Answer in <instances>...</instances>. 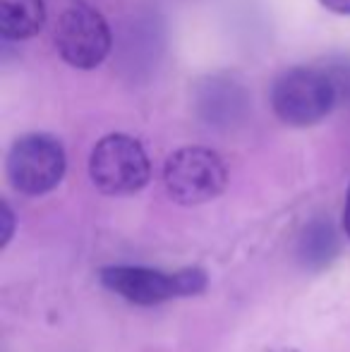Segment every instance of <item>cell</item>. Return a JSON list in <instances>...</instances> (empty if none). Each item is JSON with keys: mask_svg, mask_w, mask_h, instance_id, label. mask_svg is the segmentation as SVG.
I'll list each match as a JSON object with an SVG mask.
<instances>
[{"mask_svg": "<svg viewBox=\"0 0 350 352\" xmlns=\"http://www.w3.org/2000/svg\"><path fill=\"white\" fill-rule=\"evenodd\" d=\"M336 91L322 67H288L271 84V108L290 127H312L336 106Z\"/></svg>", "mask_w": 350, "mask_h": 352, "instance_id": "cell-1", "label": "cell"}, {"mask_svg": "<svg viewBox=\"0 0 350 352\" xmlns=\"http://www.w3.org/2000/svg\"><path fill=\"white\" fill-rule=\"evenodd\" d=\"M89 177L108 197H125L144 190L151 163L144 146L130 135H108L96 142L89 156Z\"/></svg>", "mask_w": 350, "mask_h": 352, "instance_id": "cell-2", "label": "cell"}, {"mask_svg": "<svg viewBox=\"0 0 350 352\" xmlns=\"http://www.w3.org/2000/svg\"><path fill=\"white\" fill-rule=\"evenodd\" d=\"M103 287L120 295L132 305L151 307L175 297L199 295L206 287V274L201 269H182L175 274L146 269V266H106L98 274Z\"/></svg>", "mask_w": 350, "mask_h": 352, "instance_id": "cell-3", "label": "cell"}, {"mask_svg": "<svg viewBox=\"0 0 350 352\" xmlns=\"http://www.w3.org/2000/svg\"><path fill=\"white\" fill-rule=\"evenodd\" d=\"M164 185L173 201L197 206L211 201L228 185V168L216 151L206 146H182L164 166Z\"/></svg>", "mask_w": 350, "mask_h": 352, "instance_id": "cell-4", "label": "cell"}, {"mask_svg": "<svg viewBox=\"0 0 350 352\" xmlns=\"http://www.w3.org/2000/svg\"><path fill=\"white\" fill-rule=\"evenodd\" d=\"M5 168L14 190L27 197H41L61 185L67 168L65 148L53 135L32 132L12 144Z\"/></svg>", "mask_w": 350, "mask_h": 352, "instance_id": "cell-5", "label": "cell"}, {"mask_svg": "<svg viewBox=\"0 0 350 352\" xmlns=\"http://www.w3.org/2000/svg\"><path fill=\"white\" fill-rule=\"evenodd\" d=\"M113 34L96 8L75 0L63 10L56 27V48L61 58L77 70H94L108 58Z\"/></svg>", "mask_w": 350, "mask_h": 352, "instance_id": "cell-6", "label": "cell"}, {"mask_svg": "<svg viewBox=\"0 0 350 352\" xmlns=\"http://www.w3.org/2000/svg\"><path fill=\"white\" fill-rule=\"evenodd\" d=\"M197 116L216 127L240 122L250 111V91L235 74L216 72L197 79L192 91Z\"/></svg>", "mask_w": 350, "mask_h": 352, "instance_id": "cell-7", "label": "cell"}, {"mask_svg": "<svg viewBox=\"0 0 350 352\" xmlns=\"http://www.w3.org/2000/svg\"><path fill=\"white\" fill-rule=\"evenodd\" d=\"M46 24L43 0H0V34L5 41L34 38Z\"/></svg>", "mask_w": 350, "mask_h": 352, "instance_id": "cell-8", "label": "cell"}, {"mask_svg": "<svg viewBox=\"0 0 350 352\" xmlns=\"http://www.w3.org/2000/svg\"><path fill=\"white\" fill-rule=\"evenodd\" d=\"M300 261L305 269H324L329 266V261L338 254V237L336 230L329 221L317 218L305 228L303 237H300L298 247Z\"/></svg>", "mask_w": 350, "mask_h": 352, "instance_id": "cell-9", "label": "cell"}, {"mask_svg": "<svg viewBox=\"0 0 350 352\" xmlns=\"http://www.w3.org/2000/svg\"><path fill=\"white\" fill-rule=\"evenodd\" d=\"M322 70L331 79L336 101L350 106V58H329L322 63Z\"/></svg>", "mask_w": 350, "mask_h": 352, "instance_id": "cell-10", "label": "cell"}, {"mask_svg": "<svg viewBox=\"0 0 350 352\" xmlns=\"http://www.w3.org/2000/svg\"><path fill=\"white\" fill-rule=\"evenodd\" d=\"M12 232H14V213L10 209L8 201H3L0 204V247L8 245Z\"/></svg>", "mask_w": 350, "mask_h": 352, "instance_id": "cell-11", "label": "cell"}, {"mask_svg": "<svg viewBox=\"0 0 350 352\" xmlns=\"http://www.w3.org/2000/svg\"><path fill=\"white\" fill-rule=\"evenodd\" d=\"M327 10H331L333 14H346L350 17V0H319Z\"/></svg>", "mask_w": 350, "mask_h": 352, "instance_id": "cell-12", "label": "cell"}, {"mask_svg": "<svg viewBox=\"0 0 350 352\" xmlns=\"http://www.w3.org/2000/svg\"><path fill=\"white\" fill-rule=\"evenodd\" d=\"M343 232L350 240V190H348V197H346V206H343Z\"/></svg>", "mask_w": 350, "mask_h": 352, "instance_id": "cell-13", "label": "cell"}]
</instances>
